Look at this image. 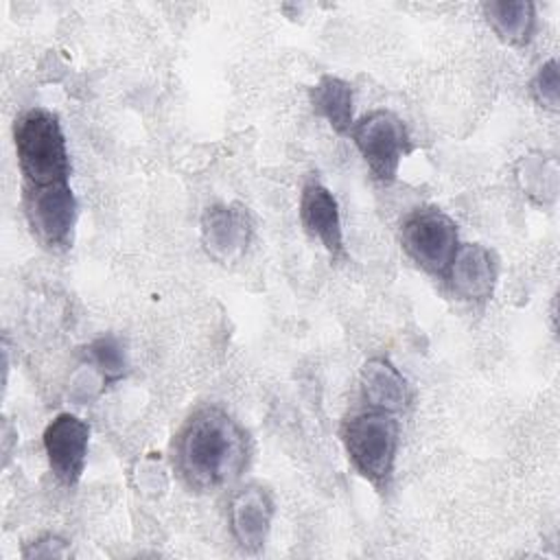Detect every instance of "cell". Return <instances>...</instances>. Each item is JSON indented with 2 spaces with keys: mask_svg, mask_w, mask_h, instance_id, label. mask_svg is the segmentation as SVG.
<instances>
[{
  "mask_svg": "<svg viewBox=\"0 0 560 560\" xmlns=\"http://www.w3.org/2000/svg\"><path fill=\"white\" fill-rule=\"evenodd\" d=\"M252 459L247 429L223 407L201 405L179 427L173 464L192 492H217L234 486Z\"/></svg>",
  "mask_w": 560,
  "mask_h": 560,
  "instance_id": "obj_1",
  "label": "cell"
},
{
  "mask_svg": "<svg viewBox=\"0 0 560 560\" xmlns=\"http://www.w3.org/2000/svg\"><path fill=\"white\" fill-rule=\"evenodd\" d=\"M13 147L22 186L70 182L72 162L63 127L46 107L24 109L13 120Z\"/></svg>",
  "mask_w": 560,
  "mask_h": 560,
  "instance_id": "obj_2",
  "label": "cell"
},
{
  "mask_svg": "<svg viewBox=\"0 0 560 560\" xmlns=\"http://www.w3.org/2000/svg\"><path fill=\"white\" fill-rule=\"evenodd\" d=\"M339 438L357 472L374 488L387 490L400 446V422L394 413L365 409L341 422Z\"/></svg>",
  "mask_w": 560,
  "mask_h": 560,
  "instance_id": "obj_3",
  "label": "cell"
},
{
  "mask_svg": "<svg viewBox=\"0 0 560 560\" xmlns=\"http://www.w3.org/2000/svg\"><path fill=\"white\" fill-rule=\"evenodd\" d=\"M348 138L354 142L374 179L392 184L402 158L411 151L407 125L392 109H372L352 122Z\"/></svg>",
  "mask_w": 560,
  "mask_h": 560,
  "instance_id": "obj_4",
  "label": "cell"
},
{
  "mask_svg": "<svg viewBox=\"0 0 560 560\" xmlns=\"http://www.w3.org/2000/svg\"><path fill=\"white\" fill-rule=\"evenodd\" d=\"M400 245L422 271L444 280L459 247V230L444 210L416 208L400 225Z\"/></svg>",
  "mask_w": 560,
  "mask_h": 560,
  "instance_id": "obj_5",
  "label": "cell"
},
{
  "mask_svg": "<svg viewBox=\"0 0 560 560\" xmlns=\"http://www.w3.org/2000/svg\"><path fill=\"white\" fill-rule=\"evenodd\" d=\"M22 210L33 238L52 252L72 245L79 201L70 182L48 186H22Z\"/></svg>",
  "mask_w": 560,
  "mask_h": 560,
  "instance_id": "obj_6",
  "label": "cell"
},
{
  "mask_svg": "<svg viewBox=\"0 0 560 560\" xmlns=\"http://www.w3.org/2000/svg\"><path fill=\"white\" fill-rule=\"evenodd\" d=\"M44 453L50 472L59 483L72 488L79 483L90 446V424L79 416L63 411L57 413L42 433Z\"/></svg>",
  "mask_w": 560,
  "mask_h": 560,
  "instance_id": "obj_7",
  "label": "cell"
},
{
  "mask_svg": "<svg viewBox=\"0 0 560 560\" xmlns=\"http://www.w3.org/2000/svg\"><path fill=\"white\" fill-rule=\"evenodd\" d=\"M276 516V501L269 488L258 481L238 486L228 503V525L234 542L247 551L258 553L271 532Z\"/></svg>",
  "mask_w": 560,
  "mask_h": 560,
  "instance_id": "obj_8",
  "label": "cell"
},
{
  "mask_svg": "<svg viewBox=\"0 0 560 560\" xmlns=\"http://www.w3.org/2000/svg\"><path fill=\"white\" fill-rule=\"evenodd\" d=\"M254 234V221L241 203H212L201 214V245L217 262L238 260Z\"/></svg>",
  "mask_w": 560,
  "mask_h": 560,
  "instance_id": "obj_9",
  "label": "cell"
},
{
  "mask_svg": "<svg viewBox=\"0 0 560 560\" xmlns=\"http://www.w3.org/2000/svg\"><path fill=\"white\" fill-rule=\"evenodd\" d=\"M499 278V260L481 243H459L455 258L444 276L453 295L470 304H483L492 298Z\"/></svg>",
  "mask_w": 560,
  "mask_h": 560,
  "instance_id": "obj_10",
  "label": "cell"
},
{
  "mask_svg": "<svg viewBox=\"0 0 560 560\" xmlns=\"http://www.w3.org/2000/svg\"><path fill=\"white\" fill-rule=\"evenodd\" d=\"M298 212L302 228L317 238L332 258H339L343 254V225L332 190L317 179L306 182L300 192Z\"/></svg>",
  "mask_w": 560,
  "mask_h": 560,
  "instance_id": "obj_11",
  "label": "cell"
},
{
  "mask_svg": "<svg viewBox=\"0 0 560 560\" xmlns=\"http://www.w3.org/2000/svg\"><path fill=\"white\" fill-rule=\"evenodd\" d=\"M361 396L370 409L402 413L413 402V392L402 372L387 357H372L359 372Z\"/></svg>",
  "mask_w": 560,
  "mask_h": 560,
  "instance_id": "obj_12",
  "label": "cell"
},
{
  "mask_svg": "<svg viewBox=\"0 0 560 560\" xmlns=\"http://www.w3.org/2000/svg\"><path fill=\"white\" fill-rule=\"evenodd\" d=\"M313 112L324 118L330 129L339 136H348L354 122V90L352 85L335 74H322L308 90Z\"/></svg>",
  "mask_w": 560,
  "mask_h": 560,
  "instance_id": "obj_13",
  "label": "cell"
},
{
  "mask_svg": "<svg viewBox=\"0 0 560 560\" xmlns=\"http://www.w3.org/2000/svg\"><path fill=\"white\" fill-rule=\"evenodd\" d=\"M483 18L497 37L510 46H527L536 33V4L529 0H490Z\"/></svg>",
  "mask_w": 560,
  "mask_h": 560,
  "instance_id": "obj_14",
  "label": "cell"
},
{
  "mask_svg": "<svg viewBox=\"0 0 560 560\" xmlns=\"http://www.w3.org/2000/svg\"><path fill=\"white\" fill-rule=\"evenodd\" d=\"M83 361L101 374V381L105 387L112 383H118L129 372L127 350L116 335H101L92 339L83 348Z\"/></svg>",
  "mask_w": 560,
  "mask_h": 560,
  "instance_id": "obj_15",
  "label": "cell"
},
{
  "mask_svg": "<svg viewBox=\"0 0 560 560\" xmlns=\"http://www.w3.org/2000/svg\"><path fill=\"white\" fill-rule=\"evenodd\" d=\"M529 92L534 96V101L549 109V112H558L560 105V68H558V59H549L545 61L536 77L532 79Z\"/></svg>",
  "mask_w": 560,
  "mask_h": 560,
  "instance_id": "obj_16",
  "label": "cell"
},
{
  "mask_svg": "<svg viewBox=\"0 0 560 560\" xmlns=\"http://www.w3.org/2000/svg\"><path fill=\"white\" fill-rule=\"evenodd\" d=\"M68 553V545L63 538L55 534H46L33 542H26L22 549L24 558H61Z\"/></svg>",
  "mask_w": 560,
  "mask_h": 560,
  "instance_id": "obj_17",
  "label": "cell"
}]
</instances>
